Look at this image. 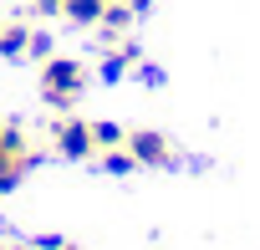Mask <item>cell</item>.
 <instances>
[{
  "instance_id": "1",
  "label": "cell",
  "mask_w": 260,
  "mask_h": 250,
  "mask_svg": "<svg viewBox=\"0 0 260 250\" xmlns=\"http://www.w3.org/2000/svg\"><path fill=\"white\" fill-rule=\"evenodd\" d=\"M82 87H87V72H82L77 61H67V56H46V67H41V92H46L51 107H72Z\"/></svg>"
},
{
  "instance_id": "2",
  "label": "cell",
  "mask_w": 260,
  "mask_h": 250,
  "mask_svg": "<svg viewBox=\"0 0 260 250\" xmlns=\"http://www.w3.org/2000/svg\"><path fill=\"white\" fill-rule=\"evenodd\" d=\"M97 148V138H92V122H82V117H67L61 128H56V153H67V159H87Z\"/></svg>"
},
{
  "instance_id": "3",
  "label": "cell",
  "mask_w": 260,
  "mask_h": 250,
  "mask_svg": "<svg viewBox=\"0 0 260 250\" xmlns=\"http://www.w3.org/2000/svg\"><path fill=\"white\" fill-rule=\"evenodd\" d=\"M21 169H26V153H21V133H16V128H0V189H11Z\"/></svg>"
},
{
  "instance_id": "4",
  "label": "cell",
  "mask_w": 260,
  "mask_h": 250,
  "mask_svg": "<svg viewBox=\"0 0 260 250\" xmlns=\"http://www.w3.org/2000/svg\"><path fill=\"white\" fill-rule=\"evenodd\" d=\"M133 159L138 164H174V148L164 143V133H133Z\"/></svg>"
},
{
  "instance_id": "5",
  "label": "cell",
  "mask_w": 260,
  "mask_h": 250,
  "mask_svg": "<svg viewBox=\"0 0 260 250\" xmlns=\"http://www.w3.org/2000/svg\"><path fill=\"white\" fill-rule=\"evenodd\" d=\"M102 6H107V0H67L61 16L77 21V26H97V21H102Z\"/></svg>"
},
{
  "instance_id": "6",
  "label": "cell",
  "mask_w": 260,
  "mask_h": 250,
  "mask_svg": "<svg viewBox=\"0 0 260 250\" xmlns=\"http://www.w3.org/2000/svg\"><path fill=\"white\" fill-rule=\"evenodd\" d=\"M26 41H31V31H26V26H0V56L26 51Z\"/></svg>"
},
{
  "instance_id": "7",
  "label": "cell",
  "mask_w": 260,
  "mask_h": 250,
  "mask_svg": "<svg viewBox=\"0 0 260 250\" xmlns=\"http://www.w3.org/2000/svg\"><path fill=\"white\" fill-rule=\"evenodd\" d=\"M102 164H107L112 174H133V169H138V159H133V148H127V153H107Z\"/></svg>"
},
{
  "instance_id": "8",
  "label": "cell",
  "mask_w": 260,
  "mask_h": 250,
  "mask_svg": "<svg viewBox=\"0 0 260 250\" xmlns=\"http://www.w3.org/2000/svg\"><path fill=\"white\" fill-rule=\"evenodd\" d=\"M92 138L97 143H122V128L117 122H92Z\"/></svg>"
},
{
  "instance_id": "9",
  "label": "cell",
  "mask_w": 260,
  "mask_h": 250,
  "mask_svg": "<svg viewBox=\"0 0 260 250\" xmlns=\"http://www.w3.org/2000/svg\"><path fill=\"white\" fill-rule=\"evenodd\" d=\"M127 61H133V51L122 46L117 56H107V61H102V77H122V67H127Z\"/></svg>"
},
{
  "instance_id": "10",
  "label": "cell",
  "mask_w": 260,
  "mask_h": 250,
  "mask_svg": "<svg viewBox=\"0 0 260 250\" xmlns=\"http://www.w3.org/2000/svg\"><path fill=\"white\" fill-rule=\"evenodd\" d=\"M26 51H31V56H41V61H46V56H51V36H46V31H36V36H31V41H26Z\"/></svg>"
},
{
  "instance_id": "11",
  "label": "cell",
  "mask_w": 260,
  "mask_h": 250,
  "mask_svg": "<svg viewBox=\"0 0 260 250\" xmlns=\"http://www.w3.org/2000/svg\"><path fill=\"white\" fill-rule=\"evenodd\" d=\"M36 6H41V11L51 16V11H61V6H67V0H36Z\"/></svg>"
},
{
  "instance_id": "12",
  "label": "cell",
  "mask_w": 260,
  "mask_h": 250,
  "mask_svg": "<svg viewBox=\"0 0 260 250\" xmlns=\"http://www.w3.org/2000/svg\"><path fill=\"white\" fill-rule=\"evenodd\" d=\"M61 250H77V245H61Z\"/></svg>"
}]
</instances>
